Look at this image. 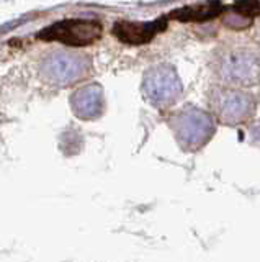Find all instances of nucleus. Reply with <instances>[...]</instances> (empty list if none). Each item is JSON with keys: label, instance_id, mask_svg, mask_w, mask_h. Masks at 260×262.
<instances>
[{"label": "nucleus", "instance_id": "nucleus-8", "mask_svg": "<svg viewBox=\"0 0 260 262\" xmlns=\"http://www.w3.org/2000/svg\"><path fill=\"white\" fill-rule=\"evenodd\" d=\"M229 13L238 15L247 23H252V18L260 13V0H239L231 7Z\"/></svg>", "mask_w": 260, "mask_h": 262}, {"label": "nucleus", "instance_id": "nucleus-3", "mask_svg": "<svg viewBox=\"0 0 260 262\" xmlns=\"http://www.w3.org/2000/svg\"><path fill=\"white\" fill-rule=\"evenodd\" d=\"M213 106L216 113L226 123H239L246 120L254 112V97L250 94L238 92V90H215Z\"/></svg>", "mask_w": 260, "mask_h": 262}, {"label": "nucleus", "instance_id": "nucleus-5", "mask_svg": "<svg viewBox=\"0 0 260 262\" xmlns=\"http://www.w3.org/2000/svg\"><path fill=\"white\" fill-rule=\"evenodd\" d=\"M164 28H166L164 18L149 21V23L118 21L115 27H113V35L120 41H123V43H128V45H146Z\"/></svg>", "mask_w": 260, "mask_h": 262}, {"label": "nucleus", "instance_id": "nucleus-6", "mask_svg": "<svg viewBox=\"0 0 260 262\" xmlns=\"http://www.w3.org/2000/svg\"><path fill=\"white\" fill-rule=\"evenodd\" d=\"M44 72L53 80L70 82L84 72V62L74 56H58L48 61Z\"/></svg>", "mask_w": 260, "mask_h": 262}, {"label": "nucleus", "instance_id": "nucleus-7", "mask_svg": "<svg viewBox=\"0 0 260 262\" xmlns=\"http://www.w3.org/2000/svg\"><path fill=\"white\" fill-rule=\"evenodd\" d=\"M223 10V5L219 0H208L203 4H195L183 8L174 10L169 15V18H174L178 21H208L215 18Z\"/></svg>", "mask_w": 260, "mask_h": 262}, {"label": "nucleus", "instance_id": "nucleus-2", "mask_svg": "<svg viewBox=\"0 0 260 262\" xmlns=\"http://www.w3.org/2000/svg\"><path fill=\"white\" fill-rule=\"evenodd\" d=\"M102 36V25L95 20L69 18L50 25L38 33V38L43 41H58L67 46H88Z\"/></svg>", "mask_w": 260, "mask_h": 262}, {"label": "nucleus", "instance_id": "nucleus-4", "mask_svg": "<svg viewBox=\"0 0 260 262\" xmlns=\"http://www.w3.org/2000/svg\"><path fill=\"white\" fill-rule=\"evenodd\" d=\"M146 90L152 102L170 103L180 94V84L170 68H156L146 76Z\"/></svg>", "mask_w": 260, "mask_h": 262}, {"label": "nucleus", "instance_id": "nucleus-1", "mask_svg": "<svg viewBox=\"0 0 260 262\" xmlns=\"http://www.w3.org/2000/svg\"><path fill=\"white\" fill-rule=\"evenodd\" d=\"M216 74L227 84L254 85L260 80V51L254 46H227L216 53Z\"/></svg>", "mask_w": 260, "mask_h": 262}]
</instances>
